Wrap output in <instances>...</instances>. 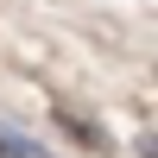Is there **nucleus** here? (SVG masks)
Returning a JSON list of instances; mask_svg holds the SVG:
<instances>
[{
	"label": "nucleus",
	"instance_id": "obj_1",
	"mask_svg": "<svg viewBox=\"0 0 158 158\" xmlns=\"http://www.w3.org/2000/svg\"><path fill=\"white\" fill-rule=\"evenodd\" d=\"M0 158H44V146H32V139H19V133L0 127Z\"/></svg>",
	"mask_w": 158,
	"mask_h": 158
}]
</instances>
